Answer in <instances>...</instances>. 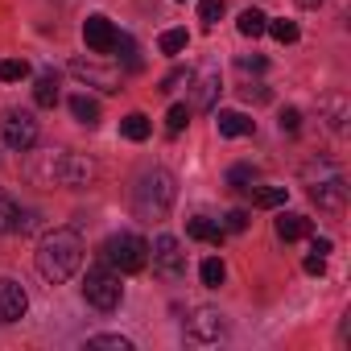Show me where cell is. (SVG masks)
<instances>
[{
	"label": "cell",
	"instance_id": "obj_10",
	"mask_svg": "<svg viewBox=\"0 0 351 351\" xmlns=\"http://www.w3.org/2000/svg\"><path fill=\"white\" fill-rule=\"evenodd\" d=\"M25 310H29V293L13 281V277H0V322H17V318H25Z\"/></svg>",
	"mask_w": 351,
	"mask_h": 351
},
{
	"label": "cell",
	"instance_id": "obj_6",
	"mask_svg": "<svg viewBox=\"0 0 351 351\" xmlns=\"http://www.w3.org/2000/svg\"><path fill=\"white\" fill-rule=\"evenodd\" d=\"M149 261H153V273L165 277V281L186 277V252H182V244L173 240V236H157L149 244Z\"/></svg>",
	"mask_w": 351,
	"mask_h": 351
},
{
	"label": "cell",
	"instance_id": "obj_1",
	"mask_svg": "<svg viewBox=\"0 0 351 351\" xmlns=\"http://www.w3.org/2000/svg\"><path fill=\"white\" fill-rule=\"evenodd\" d=\"M79 265H83V240H79L75 228H54V232L42 236V244H38V273L50 285L71 281L79 273Z\"/></svg>",
	"mask_w": 351,
	"mask_h": 351
},
{
	"label": "cell",
	"instance_id": "obj_16",
	"mask_svg": "<svg viewBox=\"0 0 351 351\" xmlns=\"http://www.w3.org/2000/svg\"><path fill=\"white\" fill-rule=\"evenodd\" d=\"M71 112H75V120L87 124V128L99 124V104H95L91 95H71Z\"/></svg>",
	"mask_w": 351,
	"mask_h": 351
},
{
	"label": "cell",
	"instance_id": "obj_27",
	"mask_svg": "<svg viewBox=\"0 0 351 351\" xmlns=\"http://www.w3.org/2000/svg\"><path fill=\"white\" fill-rule=\"evenodd\" d=\"M186 124H191V108H186V104H173V108H169V116H165V128L178 136Z\"/></svg>",
	"mask_w": 351,
	"mask_h": 351
},
{
	"label": "cell",
	"instance_id": "obj_33",
	"mask_svg": "<svg viewBox=\"0 0 351 351\" xmlns=\"http://www.w3.org/2000/svg\"><path fill=\"white\" fill-rule=\"evenodd\" d=\"M298 124H302V112L298 108H285L281 112V132H298Z\"/></svg>",
	"mask_w": 351,
	"mask_h": 351
},
{
	"label": "cell",
	"instance_id": "obj_4",
	"mask_svg": "<svg viewBox=\"0 0 351 351\" xmlns=\"http://www.w3.org/2000/svg\"><path fill=\"white\" fill-rule=\"evenodd\" d=\"M34 178H46L54 186H87L91 182V161H83L75 153H50L46 169H34Z\"/></svg>",
	"mask_w": 351,
	"mask_h": 351
},
{
	"label": "cell",
	"instance_id": "obj_17",
	"mask_svg": "<svg viewBox=\"0 0 351 351\" xmlns=\"http://www.w3.org/2000/svg\"><path fill=\"white\" fill-rule=\"evenodd\" d=\"M34 99H38V108H54V104H58V75H54V71H46V75L38 79Z\"/></svg>",
	"mask_w": 351,
	"mask_h": 351
},
{
	"label": "cell",
	"instance_id": "obj_22",
	"mask_svg": "<svg viewBox=\"0 0 351 351\" xmlns=\"http://www.w3.org/2000/svg\"><path fill=\"white\" fill-rule=\"evenodd\" d=\"M17 219H21V207L13 203V195L0 191V232H17Z\"/></svg>",
	"mask_w": 351,
	"mask_h": 351
},
{
	"label": "cell",
	"instance_id": "obj_14",
	"mask_svg": "<svg viewBox=\"0 0 351 351\" xmlns=\"http://www.w3.org/2000/svg\"><path fill=\"white\" fill-rule=\"evenodd\" d=\"M215 124H219V132H223V136H248V132L256 128L244 112H219V116H215Z\"/></svg>",
	"mask_w": 351,
	"mask_h": 351
},
{
	"label": "cell",
	"instance_id": "obj_21",
	"mask_svg": "<svg viewBox=\"0 0 351 351\" xmlns=\"http://www.w3.org/2000/svg\"><path fill=\"white\" fill-rule=\"evenodd\" d=\"M256 207H281L285 203V186H248Z\"/></svg>",
	"mask_w": 351,
	"mask_h": 351
},
{
	"label": "cell",
	"instance_id": "obj_23",
	"mask_svg": "<svg viewBox=\"0 0 351 351\" xmlns=\"http://www.w3.org/2000/svg\"><path fill=\"white\" fill-rule=\"evenodd\" d=\"M157 46H161V54H182V50L191 46V34H186V29H165Z\"/></svg>",
	"mask_w": 351,
	"mask_h": 351
},
{
	"label": "cell",
	"instance_id": "obj_25",
	"mask_svg": "<svg viewBox=\"0 0 351 351\" xmlns=\"http://www.w3.org/2000/svg\"><path fill=\"white\" fill-rule=\"evenodd\" d=\"M256 178H261V173H256L252 165H232V173H228V186H232V191H248Z\"/></svg>",
	"mask_w": 351,
	"mask_h": 351
},
{
	"label": "cell",
	"instance_id": "obj_12",
	"mask_svg": "<svg viewBox=\"0 0 351 351\" xmlns=\"http://www.w3.org/2000/svg\"><path fill=\"white\" fill-rule=\"evenodd\" d=\"M71 71H75L79 79H87V83L104 87V91H120V71H112V66H99V62L75 58V62H71Z\"/></svg>",
	"mask_w": 351,
	"mask_h": 351
},
{
	"label": "cell",
	"instance_id": "obj_26",
	"mask_svg": "<svg viewBox=\"0 0 351 351\" xmlns=\"http://www.w3.org/2000/svg\"><path fill=\"white\" fill-rule=\"evenodd\" d=\"M199 273H203V285H211V289H215V285H223V277H228V269H223V261H219V256L203 261V269H199Z\"/></svg>",
	"mask_w": 351,
	"mask_h": 351
},
{
	"label": "cell",
	"instance_id": "obj_7",
	"mask_svg": "<svg viewBox=\"0 0 351 351\" xmlns=\"http://www.w3.org/2000/svg\"><path fill=\"white\" fill-rule=\"evenodd\" d=\"M0 136H5L9 149L29 153L34 141H38V120L29 112H5V120H0Z\"/></svg>",
	"mask_w": 351,
	"mask_h": 351
},
{
	"label": "cell",
	"instance_id": "obj_19",
	"mask_svg": "<svg viewBox=\"0 0 351 351\" xmlns=\"http://www.w3.org/2000/svg\"><path fill=\"white\" fill-rule=\"evenodd\" d=\"M265 25H269V17H265L261 9H244V13H240V34H244V38H261Z\"/></svg>",
	"mask_w": 351,
	"mask_h": 351
},
{
	"label": "cell",
	"instance_id": "obj_8",
	"mask_svg": "<svg viewBox=\"0 0 351 351\" xmlns=\"http://www.w3.org/2000/svg\"><path fill=\"white\" fill-rule=\"evenodd\" d=\"M228 335V322H223V314L219 310H195L191 318H186V339L191 343H219Z\"/></svg>",
	"mask_w": 351,
	"mask_h": 351
},
{
	"label": "cell",
	"instance_id": "obj_32",
	"mask_svg": "<svg viewBox=\"0 0 351 351\" xmlns=\"http://www.w3.org/2000/svg\"><path fill=\"white\" fill-rule=\"evenodd\" d=\"M244 228H248V211H228L223 232H244Z\"/></svg>",
	"mask_w": 351,
	"mask_h": 351
},
{
	"label": "cell",
	"instance_id": "obj_18",
	"mask_svg": "<svg viewBox=\"0 0 351 351\" xmlns=\"http://www.w3.org/2000/svg\"><path fill=\"white\" fill-rule=\"evenodd\" d=\"M277 236L281 240H302V236H310V219L306 215H281L277 219Z\"/></svg>",
	"mask_w": 351,
	"mask_h": 351
},
{
	"label": "cell",
	"instance_id": "obj_31",
	"mask_svg": "<svg viewBox=\"0 0 351 351\" xmlns=\"http://www.w3.org/2000/svg\"><path fill=\"white\" fill-rule=\"evenodd\" d=\"M182 83H191V71H169V75L161 79V91H178Z\"/></svg>",
	"mask_w": 351,
	"mask_h": 351
},
{
	"label": "cell",
	"instance_id": "obj_9",
	"mask_svg": "<svg viewBox=\"0 0 351 351\" xmlns=\"http://www.w3.org/2000/svg\"><path fill=\"white\" fill-rule=\"evenodd\" d=\"M116 38H120V29H116L104 13H91V17L83 21V42H87L95 54H112V50H116Z\"/></svg>",
	"mask_w": 351,
	"mask_h": 351
},
{
	"label": "cell",
	"instance_id": "obj_11",
	"mask_svg": "<svg viewBox=\"0 0 351 351\" xmlns=\"http://www.w3.org/2000/svg\"><path fill=\"white\" fill-rule=\"evenodd\" d=\"M310 199H314L322 211L343 215V207H347V186H343V178H326V182H314V186H310Z\"/></svg>",
	"mask_w": 351,
	"mask_h": 351
},
{
	"label": "cell",
	"instance_id": "obj_3",
	"mask_svg": "<svg viewBox=\"0 0 351 351\" xmlns=\"http://www.w3.org/2000/svg\"><path fill=\"white\" fill-rule=\"evenodd\" d=\"M104 261L116 269V273H141L149 265V244L132 232H120V236H108L104 244Z\"/></svg>",
	"mask_w": 351,
	"mask_h": 351
},
{
	"label": "cell",
	"instance_id": "obj_30",
	"mask_svg": "<svg viewBox=\"0 0 351 351\" xmlns=\"http://www.w3.org/2000/svg\"><path fill=\"white\" fill-rule=\"evenodd\" d=\"M223 9H228L223 0H199V21H203V25H215V21L223 17Z\"/></svg>",
	"mask_w": 351,
	"mask_h": 351
},
{
	"label": "cell",
	"instance_id": "obj_35",
	"mask_svg": "<svg viewBox=\"0 0 351 351\" xmlns=\"http://www.w3.org/2000/svg\"><path fill=\"white\" fill-rule=\"evenodd\" d=\"M236 66H240V71H265V58H261V54H252V58H240Z\"/></svg>",
	"mask_w": 351,
	"mask_h": 351
},
{
	"label": "cell",
	"instance_id": "obj_2",
	"mask_svg": "<svg viewBox=\"0 0 351 351\" xmlns=\"http://www.w3.org/2000/svg\"><path fill=\"white\" fill-rule=\"evenodd\" d=\"M173 199H178V186H173V173H165V169H149L145 178L136 182V191H132V211H136V219H165L169 215V207H173Z\"/></svg>",
	"mask_w": 351,
	"mask_h": 351
},
{
	"label": "cell",
	"instance_id": "obj_28",
	"mask_svg": "<svg viewBox=\"0 0 351 351\" xmlns=\"http://www.w3.org/2000/svg\"><path fill=\"white\" fill-rule=\"evenodd\" d=\"M265 29H269V34H273V38H277L281 46H289V42H298V25H293V21H269Z\"/></svg>",
	"mask_w": 351,
	"mask_h": 351
},
{
	"label": "cell",
	"instance_id": "obj_20",
	"mask_svg": "<svg viewBox=\"0 0 351 351\" xmlns=\"http://www.w3.org/2000/svg\"><path fill=\"white\" fill-rule=\"evenodd\" d=\"M120 132H124L128 141H145V136H149V116H141V112H128V116L120 120Z\"/></svg>",
	"mask_w": 351,
	"mask_h": 351
},
{
	"label": "cell",
	"instance_id": "obj_24",
	"mask_svg": "<svg viewBox=\"0 0 351 351\" xmlns=\"http://www.w3.org/2000/svg\"><path fill=\"white\" fill-rule=\"evenodd\" d=\"M29 79V62L25 58H5L0 62V83H21Z\"/></svg>",
	"mask_w": 351,
	"mask_h": 351
},
{
	"label": "cell",
	"instance_id": "obj_29",
	"mask_svg": "<svg viewBox=\"0 0 351 351\" xmlns=\"http://www.w3.org/2000/svg\"><path fill=\"white\" fill-rule=\"evenodd\" d=\"M87 347H112V351H132V343L124 335H91Z\"/></svg>",
	"mask_w": 351,
	"mask_h": 351
},
{
	"label": "cell",
	"instance_id": "obj_5",
	"mask_svg": "<svg viewBox=\"0 0 351 351\" xmlns=\"http://www.w3.org/2000/svg\"><path fill=\"white\" fill-rule=\"evenodd\" d=\"M83 298H87L95 310H116V306H120V298H124L120 273H112L108 265L87 269V277H83Z\"/></svg>",
	"mask_w": 351,
	"mask_h": 351
},
{
	"label": "cell",
	"instance_id": "obj_15",
	"mask_svg": "<svg viewBox=\"0 0 351 351\" xmlns=\"http://www.w3.org/2000/svg\"><path fill=\"white\" fill-rule=\"evenodd\" d=\"M215 95H219V71H215V66H207V71L199 75V95H195V108H211V104H215Z\"/></svg>",
	"mask_w": 351,
	"mask_h": 351
},
{
	"label": "cell",
	"instance_id": "obj_34",
	"mask_svg": "<svg viewBox=\"0 0 351 351\" xmlns=\"http://www.w3.org/2000/svg\"><path fill=\"white\" fill-rule=\"evenodd\" d=\"M306 273H310V277H322V273H326V256H318V252L306 256Z\"/></svg>",
	"mask_w": 351,
	"mask_h": 351
},
{
	"label": "cell",
	"instance_id": "obj_13",
	"mask_svg": "<svg viewBox=\"0 0 351 351\" xmlns=\"http://www.w3.org/2000/svg\"><path fill=\"white\" fill-rule=\"evenodd\" d=\"M186 232L195 236V240H203V244H223V223H215V219H207V215H199V219H191L186 223Z\"/></svg>",
	"mask_w": 351,
	"mask_h": 351
},
{
	"label": "cell",
	"instance_id": "obj_36",
	"mask_svg": "<svg viewBox=\"0 0 351 351\" xmlns=\"http://www.w3.org/2000/svg\"><path fill=\"white\" fill-rule=\"evenodd\" d=\"M298 5H302V9H318V5H322V0H298Z\"/></svg>",
	"mask_w": 351,
	"mask_h": 351
}]
</instances>
